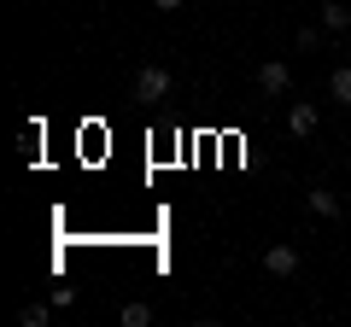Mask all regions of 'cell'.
<instances>
[{
    "label": "cell",
    "mask_w": 351,
    "mask_h": 327,
    "mask_svg": "<svg viewBox=\"0 0 351 327\" xmlns=\"http://www.w3.org/2000/svg\"><path fill=\"white\" fill-rule=\"evenodd\" d=\"M322 29H328V36H346V29H351V0H328V6H322Z\"/></svg>",
    "instance_id": "cell-4"
},
{
    "label": "cell",
    "mask_w": 351,
    "mask_h": 327,
    "mask_svg": "<svg viewBox=\"0 0 351 327\" xmlns=\"http://www.w3.org/2000/svg\"><path fill=\"white\" fill-rule=\"evenodd\" d=\"M164 94H170V70H164V64H147V70L135 76V100H147V105H158Z\"/></svg>",
    "instance_id": "cell-1"
},
{
    "label": "cell",
    "mask_w": 351,
    "mask_h": 327,
    "mask_svg": "<svg viewBox=\"0 0 351 327\" xmlns=\"http://www.w3.org/2000/svg\"><path fill=\"white\" fill-rule=\"evenodd\" d=\"M152 6H158V12H176V6H188V0H152Z\"/></svg>",
    "instance_id": "cell-10"
},
{
    "label": "cell",
    "mask_w": 351,
    "mask_h": 327,
    "mask_svg": "<svg viewBox=\"0 0 351 327\" xmlns=\"http://www.w3.org/2000/svg\"><path fill=\"white\" fill-rule=\"evenodd\" d=\"M287 129H293V135H316V105L311 100H299V105H293V112H287Z\"/></svg>",
    "instance_id": "cell-5"
},
{
    "label": "cell",
    "mask_w": 351,
    "mask_h": 327,
    "mask_svg": "<svg viewBox=\"0 0 351 327\" xmlns=\"http://www.w3.org/2000/svg\"><path fill=\"white\" fill-rule=\"evenodd\" d=\"M263 269L276 280H293L299 275V252H293V246H269V252H263Z\"/></svg>",
    "instance_id": "cell-3"
},
{
    "label": "cell",
    "mask_w": 351,
    "mask_h": 327,
    "mask_svg": "<svg viewBox=\"0 0 351 327\" xmlns=\"http://www.w3.org/2000/svg\"><path fill=\"white\" fill-rule=\"evenodd\" d=\"M328 94H334L339 105H351V64H339V70L328 76Z\"/></svg>",
    "instance_id": "cell-7"
},
{
    "label": "cell",
    "mask_w": 351,
    "mask_h": 327,
    "mask_svg": "<svg viewBox=\"0 0 351 327\" xmlns=\"http://www.w3.org/2000/svg\"><path fill=\"white\" fill-rule=\"evenodd\" d=\"M47 315H53V304H24L18 322H24V327H47Z\"/></svg>",
    "instance_id": "cell-9"
},
{
    "label": "cell",
    "mask_w": 351,
    "mask_h": 327,
    "mask_svg": "<svg viewBox=\"0 0 351 327\" xmlns=\"http://www.w3.org/2000/svg\"><path fill=\"white\" fill-rule=\"evenodd\" d=\"M258 88H263V94H287V88H293V70H287L281 59H263V64H258Z\"/></svg>",
    "instance_id": "cell-2"
},
{
    "label": "cell",
    "mask_w": 351,
    "mask_h": 327,
    "mask_svg": "<svg viewBox=\"0 0 351 327\" xmlns=\"http://www.w3.org/2000/svg\"><path fill=\"white\" fill-rule=\"evenodd\" d=\"M117 322H123V327H147V322H152V304H141V298L123 304V310H117Z\"/></svg>",
    "instance_id": "cell-8"
},
{
    "label": "cell",
    "mask_w": 351,
    "mask_h": 327,
    "mask_svg": "<svg viewBox=\"0 0 351 327\" xmlns=\"http://www.w3.org/2000/svg\"><path fill=\"white\" fill-rule=\"evenodd\" d=\"M304 211H311V216H339V199L328 187H316V193H304Z\"/></svg>",
    "instance_id": "cell-6"
}]
</instances>
